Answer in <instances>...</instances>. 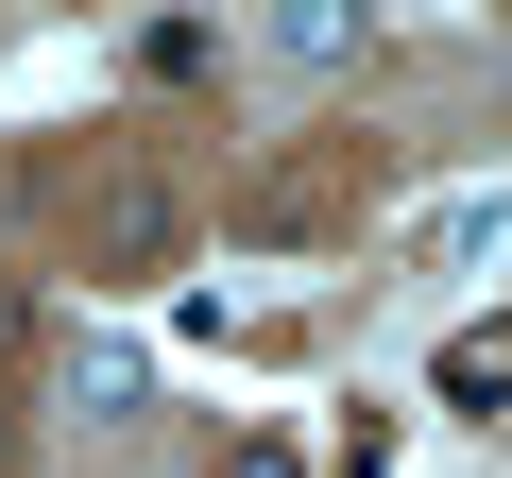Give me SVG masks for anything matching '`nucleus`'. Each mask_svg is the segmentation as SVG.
<instances>
[{
	"label": "nucleus",
	"mask_w": 512,
	"mask_h": 478,
	"mask_svg": "<svg viewBox=\"0 0 512 478\" xmlns=\"http://www.w3.org/2000/svg\"><path fill=\"white\" fill-rule=\"evenodd\" d=\"M444 410H478V427L512 410V325H461L444 342Z\"/></svg>",
	"instance_id": "obj_2"
},
{
	"label": "nucleus",
	"mask_w": 512,
	"mask_h": 478,
	"mask_svg": "<svg viewBox=\"0 0 512 478\" xmlns=\"http://www.w3.org/2000/svg\"><path fill=\"white\" fill-rule=\"evenodd\" d=\"M137 69H154V86H205V69H222V35H205V18H154V35H137Z\"/></svg>",
	"instance_id": "obj_3"
},
{
	"label": "nucleus",
	"mask_w": 512,
	"mask_h": 478,
	"mask_svg": "<svg viewBox=\"0 0 512 478\" xmlns=\"http://www.w3.org/2000/svg\"><path fill=\"white\" fill-rule=\"evenodd\" d=\"M222 478H308V461L291 444H222Z\"/></svg>",
	"instance_id": "obj_4"
},
{
	"label": "nucleus",
	"mask_w": 512,
	"mask_h": 478,
	"mask_svg": "<svg viewBox=\"0 0 512 478\" xmlns=\"http://www.w3.org/2000/svg\"><path fill=\"white\" fill-rule=\"evenodd\" d=\"M0 359H18V308H0Z\"/></svg>",
	"instance_id": "obj_5"
},
{
	"label": "nucleus",
	"mask_w": 512,
	"mask_h": 478,
	"mask_svg": "<svg viewBox=\"0 0 512 478\" xmlns=\"http://www.w3.org/2000/svg\"><path fill=\"white\" fill-rule=\"evenodd\" d=\"M171 239H188V205H171V188H137V171H120V188L86 205V257H120V274H154Z\"/></svg>",
	"instance_id": "obj_1"
}]
</instances>
